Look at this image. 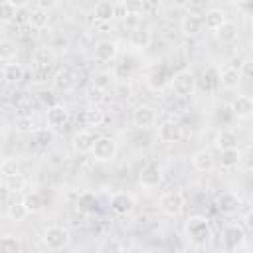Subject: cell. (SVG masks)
<instances>
[{"instance_id": "24", "label": "cell", "mask_w": 253, "mask_h": 253, "mask_svg": "<svg viewBox=\"0 0 253 253\" xmlns=\"http://www.w3.org/2000/svg\"><path fill=\"white\" fill-rule=\"evenodd\" d=\"M241 77H243L241 69H237V67H223L219 71V85L225 87V89H235Z\"/></svg>"}, {"instance_id": "32", "label": "cell", "mask_w": 253, "mask_h": 253, "mask_svg": "<svg viewBox=\"0 0 253 253\" xmlns=\"http://www.w3.org/2000/svg\"><path fill=\"white\" fill-rule=\"evenodd\" d=\"M49 24V16H47V10H42V8H34L30 12V26L36 28V30H43L45 26Z\"/></svg>"}, {"instance_id": "5", "label": "cell", "mask_w": 253, "mask_h": 253, "mask_svg": "<svg viewBox=\"0 0 253 253\" xmlns=\"http://www.w3.org/2000/svg\"><path fill=\"white\" fill-rule=\"evenodd\" d=\"M117 150L119 148H117V140L115 138H111V136H99L95 140V146H93L91 154H93V158L97 162H113L115 156H117Z\"/></svg>"}, {"instance_id": "42", "label": "cell", "mask_w": 253, "mask_h": 253, "mask_svg": "<svg viewBox=\"0 0 253 253\" xmlns=\"http://www.w3.org/2000/svg\"><path fill=\"white\" fill-rule=\"evenodd\" d=\"M30 12H32V10H26V8H18V12H16V18H14V24H16V26H22V24H30Z\"/></svg>"}, {"instance_id": "33", "label": "cell", "mask_w": 253, "mask_h": 253, "mask_svg": "<svg viewBox=\"0 0 253 253\" xmlns=\"http://www.w3.org/2000/svg\"><path fill=\"white\" fill-rule=\"evenodd\" d=\"M132 71H134V63H132L130 59H123L121 63H117V65L113 67V75H115V79H121V81L130 79Z\"/></svg>"}, {"instance_id": "3", "label": "cell", "mask_w": 253, "mask_h": 253, "mask_svg": "<svg viewBox=\"0 0 253 253\" xmlns=\"http://www.w3.org/2000/svg\"><path fill=\"white\" fill-rule=\"evenodd\" d=\"M170 87L180 97H190L196 91V77L190 69H180L170 77Z\"/></svg>"}, {"instance_id": "36", "label": "cell", "mask_w": 253, "mask_h": 253, "mask_svg": "<svg viewBox=\"0 0 253 253\" xmlns=\"http://www.w3.org/2000/svg\"><path fill=\"white\" fill-rule=\"evenodd\" d=\"M77 208H79V211H83V213H93V211L97 210V200H95V196L89 194V192L81 194L79 200H77Z\"/></svg>"}, {"instance_id": "25", "label": "cell", "mask_w": 253, "mask_h": 253, "mask_svg": "<svg viewBox=\"0 0 253 253\" xmlns=\"http://www.w3.org/2000/svg\"><path fill=\"white\" fill-rule=\"evenodd\" d=\"M32 59H34V63H36L38 67H49L51 61L55 59V53H53L51 47H47V45H40V47L34 49Z\"/></svg>"}, {"instance_id": "31", "label": "cell", "mask_w": 253, "mask_h": 253, "mask_svg": "<svg viewBox=\"0 0 253 253\" xmlns=\"http://www.w3.org/2000/svg\"><path fill=\"white\" fill-rule=\"evenodd\" d=\"M81 121H83V125H85V126L97 128V126H101V125H103L105 115H103V111H99L97 107H95V109H85V111H83Z\"/></svg>"}, {"instance_id": "34", "label": "cell", "mask_w": 253, "mask_h": 253, "mask_svg": "<svg viewBox=\"0 0 253 253\" xmlns=\"http://www.w3.org/2000/svg\"><path fill=\"white\" fill-rule=\"evenodd\" d=\"M24 204L28 208L30 213H40L43 210V198L38 194V192H30L24 196Z\"/></svg>"}, {"instance_id": "2", "label": "cell", "mask_w": 253, "mask_h": 253, "mask_svg": "<svg viewBox=\"0 0 253 253\" xmlns=\"http://www.w3.org/2000/svg\"><path fill=\"white\" fill-rule=\"evenodd\" d=\"M43 245L49 249V251H63L69 243H71V233L67 227L63 225H49L45 231H43V237H42Z\"/></svg>"}, {"instance_id": "44", "label": "cell", "mask_w": 253, "mask_h": 253, "mask_svg": "<svg viewBox=\"0 0 253 253\" xmlns=\"http://www.w3.org/2000/svg\"><path fill=\"white\" fill-rule=\"evenodd\" d=\"M36 140H38L40 144H49V142L53 140V134H51L49 130H38V132H36Z\"/></svg>"}, {"instance_id": "45", "label": "cell", "mask_w": 253, "mask_h": 253, "mask_svg": "<svg viewBox=\"0 0 253 253\" xmlns=\"http://www.w3.org/2000/svg\"><path fill=\"white\" fill-rule=\"evenodd\" d=\"M241 75L247 79H253V59H247L241 63Z\"/></svg>"}, {"instance_id": "53", "label": "cell", "mask_w": 253, "mask_h": 253, "mask_svg": "<svg viewBox=\"0 0 253 253\" xmlns=\"http://www.w3.org/2000/svg\"><path fill=\"white\" fill-rule=\"evenodd\" d=\"M251 59H253V53H251Z\"/></svg>"}, {"instance_id": "52", "label": "cell", "mask_w": 253, "mask_h": 253, "mask_svg": "<svg viewBox=\"0 0 253 253\" xmlns=\"http://www.w3.org/2000/svg\"><path fill=\"white\" fill-rule=\"evenodd\" d=\"M235 2H239V4H247V2H251V0H235Z\"/></svg>"}, {"instance_id": "38", "label": "cell", "mask_w": 253, "mask_h": 253, "mask_svg": "<svg viewBox=\"0 0 253 253\" xmlns=\"http://www.w3.org/2000/svg\"><path fill=\"white\" fill-rule=\"evenodd\" d=\"M121 4L128 16H138L146 8V0H121Z\"/></svg>"}, {"instance_id": "17", "label": "cell", "mask_w": 253, "mask_h": 253, "mask_svg": "<svg viewBox=\"0 0 253 253\" xmlns=\"http://www.w3.org/2000/svg\"><path fill=\"white\" fill-rule=\"evenodd\" d=\"M170 73H168V69L164 67V65H160V67H154L150 73H148V77H146V83H148V87L152 89V91H160L162 87H166L168 83H170Z\"/></svg>"}, {"instance_id": "14", "label": "cell", "mask_w": 253, "mask_h": 253, "mask_svg": "<svg viewBox=\"0 0 253 253\" xmlns=\"http://www.w3.org/2000/svg\"><path fill=\"white\" fill-rule=\"evenodd\" d=\"M117 53H119V47H117V43L113 42V40H103V42H99L97 45H95V59L97 61H101V63H107V61H113L115 57H117Z\"/></svg>"}, {"instance_id": "50", "label": "cell", "mask_w": 253, "mask_h": 253, "mask_svg": "<svg viewBox=\"0 0 253 253\" xmlns=\"http://www.w3.org/2000/svg\"><path fill=\"white\" fill-rule=\"evenodd\" d=\"M6 2H10L14 8H26L30 0H6Z\"/></svg>"}, {"instance_id": "19", "label": "cell", "mask_w": 253, "mask_h": 253, "mask_svg": "<svg viewBox=\"0 0 253 253\" xmlns=\"http://www.w3.org/2000/svg\"><path fill=\"white\" fill-rule=\"evenodd\" d=\"M117 16V4L113 0H99L95 6V20L101 24L111 22Z\"/></svg>"}, {"instance_id": "18", "label": "cell", "mask_w": 253, "mask_h": 253, "mask_svg": "<svg viewBox=\"0 0 253 253\" xmlns=\"http://www.w3.org/2000/svg\"><path fill=\"white\" fill-rule=\"evenodd\" d=\"M67 121H69V111H67L63 105L55 103L53 107H47V125H49V126H53V128L65 126Z\"/></svg>"}, {"instance_id": "30", "label": "cell", "mask_w": 253, "mask_h": 253, "mask_svg": "<svg viewBox=\"0 0 253 253\" xmlns=\"http://www.w3.org/2000/svg\"><path fill=\"white\" fill-rule=\"evenodd\" d=\"M6 215H8L12 221L20 223V221H24V219L30 215V211H28L24 200H22V202H12V204L8 206V210H6Z\"/></svg>"}, {"instance_id": "35", "label": "cell", "mask_w": 253, "mask_h": 253, "mask_svg": "<svg viewBox=\"0 0 253 253\" xmlns=\"http://www.w3.org/2000/svg\"><path fill=\"white\" fill-rule=\"evenodd\" d=\"M16 53H18L16 43L4 38V40L0 42V59H2L4 63H10L12 59H16Z\"/></svg>"}, {"instance_id": "49", "label": "cell", "mask_w": 253, "mask_h": 253, "mask_svg": "<svg viewBox=\"0 0 253 253\" xmlns=\"http://www.w3.org/2000/svg\"><path fill=\"white\" fill-rule=\"evenodd\" d=\"M40 99H42V103H47L49 107H53V105H55V101H53V95H51V93H42V95H40Z\"/></svg>"}, {"instance_id": "23", "label": "cell", "mask_w": 253, "mask_h": 253, "mask_svg": "<svg viewBox=\"0 0 253 253\" xmlns=\"http://www.w3.org/2000/svg\"><path fill=\"white\" fill-rule=\"evenodd\" d=\"M24 75H26L24 67H22L20 63H16V61L4 63V67H2V77H4V81H6V83L16 85V83H20V81L24 79Z\"/></svg>"}, {"instance_id": "4", "label": "cell", "mask_w": 253, "mask_h": 253, "mask_svg": "<svg viewBox=\"0 0 253 253\" xmlns=\"http://www.w3.org/2000/svg\"><path fill=\"white\" fill-rule=\"evenodd\" d=\"M158 206H160V210H162L166 215H170V217H178V215L184 211L186 200H184V194H182V192L174 190V192H166V194H162L160 200H158Z\"/></svg>"}, {"instance_id": "20", "label": "cell", "mask_w": 253, "mask_h": 253, "mask_svg": "<svg viewBox=\"0 0 253 253\" xmlns=\"http://www.w3.org/2000/svg\"><path fill=\"white\" fill-rule=\"evenodd\" d=\"M202 28H204V18H200V16H196V14H188V16H184L182 18V22H180V30H182V34L184 36H198L200 32H202Z\"/></svg>"}, {"instance_id": "43", "label": "cell", "mask_w": 253, "mask_h": 253, "mask_svg": "<svg viewBox=\"0 0 253 253\" xmlns=\"http://www.w3.org/2000/svg\"><path fill=\"white\" fill-rule=\"evenodd\" d=\"M16 128H18V130H34V121H32V117H18Z\"/></svg>"}, {"instance_id": "39", "label": "cell", "mask_w": 253, "mask_h": 253, "mask_svg": "<svg viewBox=\"0 0 253 253\" xmlns=\"http://www.w3.org/2000/svg\"><path fill=\"white\" fill-rule=\"evenodd\" d=\"M113 79H115V75L111 71H97V73H93V87H99L105 91L107 87H111Z\"/></svg>"}, {"instance_id": "9", "label": "cell", "mask_w": 253, "mask_h": 253, "mask_svg": "<svg viewBox=\"0 0 253 253\" xmlns=\"http://www.w3.org/2000/svg\"><path fill=\"white\" fill-rule=\"evenodd\" d=\"M97 132H93L91 128H85V130H79L75 136H73V150L77 154H89L95 146V140H97Z\"/></svg>"}, {"instance_id": "7", "label": "cell", "mask_w": 253, "mask_h": 253, "mask_svg": "<svg viewBox=\"0 0 253 253\" xmlns=\"http://www.w3.org/2000/svg\"><path fill=\"white\" fill-rule=\"evenodd\" d=\"M132 125L140 130H148L156 125V111L150 107V105H138L134 111H132V117H130Z\"/></svg>"}, {"instance_id": "41", "label": "cell", "mask_w": 253, "mask_h": 253, "mask_svg": "<svg viewBox=\"0 0 253 253\" xmlns=\"http://www.w3.org/2000/svg\"><path fill=\"white\" fill-rule=\"evenodd\" d=\"M16 12H18V8H14L10 2H2V6H0V18H2V22H14V18H16Z\"/></svg>"}, {"instance_id": "8", "label": "cell", "mask_w": 253, "mask_h": 253, "mask_svg": "<svg viewBox=\"0 0 253 253\" xmlns=\"http://www.w3.org/2000/svg\"><path fill=\"white\" fill-rule=\"evenodd\" d=\"M138 182L144 190H154L162 184V170L156 164H146L138 172Z\"/></svg>"}, {"instance_id": "37", "label": "cell", "mask_w": 253, "mask_h": 253, "mask_svg": "<svg viewBox=\"0 0 253 253\" xmlns=\"http://www.w3.org/2000/svg\"><path fill=\"white\" fill-rule=\"evenodd\" d=\"M0 249H2L4 253H20V251H22V243H20V239L14 237V235H4V237L0 239Z\"/></svg>"}, {"instance_id": "26", "label": "cell", "mask_w": 253, "mask_h": 253, "mask_svg": "<svg viewBox=\"0 0 253 253\" xmlns=\"http://www.w3.org/2000/svg\"><path fill=\"white\" fill-rule=\"evenodd\" d=\"M239 142L237 134L231 130V128H221L217 134H215V146L219 150H225V148H235Z\"/></svg>"}, {"instance_id": "12", "label": "cell", "mask_w": 253, "mask_h": 253, "mask_svg": "<svg viewBox=\"0 0 253 253\" xmlns=\"http://www.w3.org/2000/svg\"><path fill=\"white\" fill-rule=\"evenodd\" d=\"M111 210H113L117 215H128V213L134 210V200H132L126 192H117V194L111 198Z\"/></svg>"}, {"instance_id": "27", "label": "cell", "mask_w": 253, "mask_h": 253, "mask_svg": "<svg viewBox=\"0 0 253 253\" xmlns=\"http://www.w3.org/2000/svg\"><path fill=\"white\" fill-rule=\"evenodd\" d=\"M239 162H241V152H239L237 146H235V148H225V150H221V156H219L221 168L233 170V168L239 166Z\"/></svg>"}, {"instance_id": "1", "label": "cell", "mask_w": 253, "mask_h": 253, "mask_svg": "<svg viewBox=\"0 0 253 253\" xmlns=\"http://www.w3.org/2000/svg\"><path fill=\"white\" fill-rule=\"evenodd\" d=\"M184 235H186V239H188L192 245H196V247L208 245V243L211 241V237H213L210 219H208L206 215H200V213L190 215V217L186 219V223H184Z\"/></svg>"}, {"instance_id": "16", "label": "cell", "mask_w": 253, "mask_h": 253, "mask_svg": "<svg viewBox=\"0 0 253 253\" xmlns=\"http://www.w3.org/2000/svg\"><path fill=\"white\" fill-rule=\"evenodd\" d=\"M231 113L237 119H249L253 117V99L247 95H239L231 101Z\"/></svg>"}, {"instance_id": "22", "label": "cell", "mask_w": 253, "mask_h": 253, "mask_svg": "<svg viewBox=\"0 0 253 253\" xmlns=\"http://www.w3.org/2000/svg\"><path fill=\"white\" fill-rule=\"evenodd\" d=\"M213 154H211V150H206V148H202V150H198L194 156H192V166L198 170V172H210L211 168H213Z\"/></svg>"}, {"instance_id": "6", "label": "cell", "mask_w": 253, "mask_h": 253, "mask_svg": "<svg viewBox=\"0 0 253 253\" xmlns=\"http://www.w3.org/2000/svg\"><path fill=\"white\" fill-rule=\"evenodd\" d=\"M221 243L227 251H237L245 245V231L237 223H229L221 229Z\"/></svg>"}, {"instance_id": "13", "label": "cell", "mask_w": 253, "mask_h": 253, "mask_svg": "<svg viewBox=\"0 0 253 253\" xmlns=\"http://www.w3.org/2000/svg\"><path fill=\"white\" fill-rule=\"evenodd\" d=\"M215 208L221 213H225V215L235 213L239 210V198H237V194H233V192H221L215 198Z\"/></svg>"}, {"instance_id": "15", "label": "cell", "mask_w": 253, "mask_h": 253, "mask_svg": "<svg viewBox=\"0 0 253 253\" xmlns=\"http://www.w3.org/2000/svg\"><path fill=\"white\" fill-rule=\"evenodd\" d=\"M158 138L162 142H178L182 138V126L174 121H164L158 125Z\"/></svg>"}, {"instance_id": "47", "label": "cell", "mask_w": 253, "mask_h": 253, "mask_svg": "<svg viewBox=\"0 0 253 253\" xmlns=\"http://www.w3.org/2000/svg\"><path fill=\"white\" fill-rule=\"evenodd\" d=\"M91 101H95V103H101V101H103V89H99V87H93V89H91Z\"/></svg>"}, {"instance_id": "21", "label": "cell", "mask_w": 253, "mask_h": 253, "mask_svg": "<svg viewBox=\"0 0 253 253\" xmlns=\"http://www.w3.org/2000/svg\"><path fill=\"white\" fill-rule=\"evenodd\" d=\"M237 36H239V28H237L235 22H229V20H225V22L215 30V38H217L221 43H233V42L237 40Z\"/></svg>"}, {"instance_id": "11", "label": "cell", "mask_w": 253, "mask_h": 253, "mask_svg": "<svg viewBox=\"0 0 253 253\" xmlns=\"http://www.w3.org/2000/svg\"><path fill=\"white\" fill-rule=\"evenodd\" d=\"M128 43H130V47H134V49H138V51L148 49L150 43H152V30H150V28H142V26L134 28V30L130 32Z\"/></svg>"}, {"instance_id": "51", "label": "cell", "mask_w": 253, "mask_h": 253, "mask_svg": "<svg viewBox=\"0 0 253 253\" xmlns=\"http://www.w3.org/2000/svg\"><path fill=\"white\" fill-rule=\"evenodd\" d=\"M103 249H113V251H121V249H125V245H119V243H107Z\"/></svg>"}, {"instance_id": "48", "label": "cell", "mask_w": 253, "mask_h": 253, "mask_svg": "<svg viewBox=\"0 0 253 253\" xmlns=\"http://www.w3.org/2000/svg\"><path fill=\"white\" fill-rule=\"evenodd\" d=\"M243 223H245V227H247L249 231H253V210H249V211L245 213V217H243Z\"/></svg>"}, {"instance_id": "10", "label": "cell", "mask_w": 253, "mask_h": 253, "mask_svg": "<svg viewBox=\"0 0 253 253\" xmlns=\"http://www.w3.org/2000/svg\"><path fill=\"white\" fill-rule=\"evenodd\" d=\"M51 85L55 91H61V93L71 91L75 85V73L69 67H59L51 77Z\"/></svg>"}, {"instance_id": "28", "label": "cell", "mask_w": 253, "mask_h": 253, "mask_svg": "<svg viewBox=\"0 0 253 253\" xmlns=\"http://www.w3.org/2000/svg\"><path fill=\"white\" fill-rule=\"evenodd\" d=\"M225 20H227V18H225V12L219 10V8H210V10L204 14V26H206L208 30H213V32H215Z\"/></svg>"}, {"instance_id": "29", "label": "cell", "mask_w": 253, "mask_h": 253, "mask_svg": "<svg viewBox=\"0 0 253 253\" xmlns=\"http://www.w3.org/2000/svg\"><path fill=\"white\" fill-rule=\"evenodd\" d=\"M26 178H24V174H12V176H4L2 178V188H6L8 192H12V194H20V192H24L26 190Z\"/></svg>"}, {"instance_id": "46", "label": "cell", "mask_w": 253, "mask_h": 253, "mask_svg": "<svg viewBox=\"0 0 253 253\" xmlns=\"http://www.w3.org/2000/svg\"><path fill=\"white\" fill-rule=\"evenodd\" d=\"M57 6V0H36V8H42V10H51Z\"/></svg>"}, {"instance_id": "40", "label": "cell", "mask_w": 253, "mask_h": 253, "mask_svg": "<svg viewBox=\"0 0 253 253\" xmlns=\"http://www.w3.org/2000/svg\"><path fill=\"white\" fill-rule=\"evenodd\" d=\"M0 172H2V178H4V176L18 174V172H20V168H18L16 158H4V160H2V164H0Z\"/></svg>"}]
</instances>
